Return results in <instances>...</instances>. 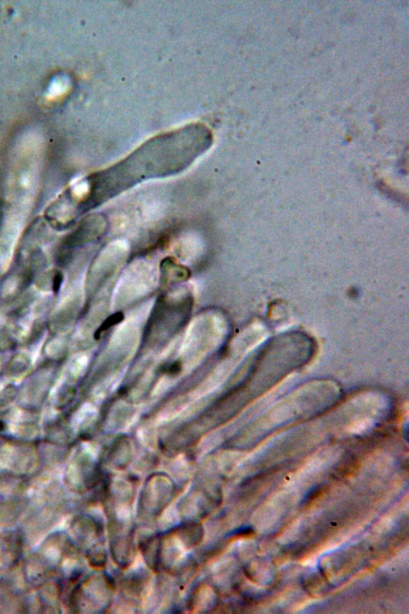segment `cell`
Segmentation results:
<instances>
[{
	"mask_svg": "<svg viewBox=\"0 0 409 614\" xmlns=\"http://www.w3.org/2000/svg\"><path fill=\"white\" fill-rule=\"evenodd\" d=\"M211 134L203 126H189L149 142L117 166L95 175L96 184L108 198L139 180L171 175L189 166L209 148Z\"/></svg>",
	"mask_w": 409,
	"mask_h": 614,
	"instance_id": "obj_1",
	"label": "cell"
},
{
	"mask_svg": "<svg viewBox=\"0 0 409 614\" xmlns=\"http://www.w3.org/2000/svg\"><path fill=\"white\" fill-rule=\"evenodd\" d=\"M63 281V276L61 272H57L55 274L54 279H53V291L55 293L59 291L60 287H61L62 283Z\"/></svg>",
	"mask_w": 409,
	"mask_h": 614,
	"instance_id": "obj_5",
	"label": "cell"
},
{
	"mask_svg": "<svg viewBox=\"0 0 409 614\" xmlns=\"http://www.w3.org/2000/svg\"><path fill=\"white\" fill-rule=\"evenodd\" d=\"M181 371H182V365L179 362H173L165 369V372L170 375H175L179 373Z\"/></svg>",
	"mask_w": 409,
	"mask_h": 614,
	"instance_id": "obj_4",
	"label": "cell"
},
{
	"mask_svg": "<svg viewBox=\"0 0 409 614\" xmlns=\"http://www.w3.org/2000/svg\"><path fill=\"white\" fill-rule=\"evenodd\" d=\"M123 319V314L121 313H117L114 314L113 316L110 317L109 319H107L104 323L101 325V327L98 329V331L95 334V339H98L100 338V335L102 333L108 330L109 328L111 327L112 325H116L118 323H120Z\"/></svg>",
	"mask_w": 409,
	"mask_h": 614,
	"instance_id": "obj_3",
	"label": "cell"
},
{
	"mask_svg": "<svg viewBox=\"0 0 409 614\" xmlns=\"http://www.w3.org/2000/svg\"><path fill=\"white\" fill-rule=\"evenodd\" d=\"M101 225L96 223L94 219H89L81 224L75 232L65 240V245L67 246H78L90 241L100 234Z\"/></svg>",
	"mask_w": 409,
	"mask_h": 614,
	"instance_id": "obj_2",
	"label": "cell"
}]
</instances>
